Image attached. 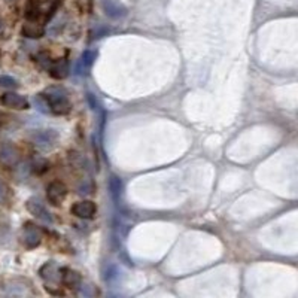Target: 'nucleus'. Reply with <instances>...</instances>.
Here are the masks:
<instances>
[{
  "instance_id": "16",
  "label": "nucleus",
  "mask_w": 298,
  "mask_h": 298,
  "mask_svg": "<svg viewBox=\"0 0 298 298\" xmlns=\"http://www.w3.org/2000/svg\"><path fill=\"white\" fill-rule=\"evenodd\" d=\"M0 87L2 88H15V87H18V82L12 76H0Z\"/></svg>"
},
{
  "instance_id": "10",
  "label": "nucleus",
  "mask_w": 298,
  "mask_h": 298,
  "mask_svg": "<svg viewBox=\"0 0 298 298\" xmlns=\"http://www.w3.org/2000/svg\"><path fill=\"white\" fill-rule=\"evenodd\" d=\"M0 160H2L3 163H6V164H15L17 160H18L17 149L9 143L3 145L2 149H0Z\"/></svg>"
},
{
  "instance_id": "7",
  "label": "nucleus",
  "mask_w": 298,
  "mask_h": 298,
  "mask_svg": "<svg viewBox=\"0 0 298 298\" xmlns=\"http://www.w3.org/2000/svg\"><path fill=\"white\" fill-rule=\"evenodd\" d=\"M66 194H67V188L61 182H52V184L48 185L46 197H48L49 203H52L54 206L60 204L64 200Z\"/></svg>"
},
{
  "instance_id": "19",
  "label": "nucleus",
  "mask_w": 298,
  "mask_h": 298,
  "mask_svg": "<svg viewBox=\"0 0 298 298\" xmlns=\"http://www.w3.org/2000/svg\"><path fill=\"white\" fill-rule=\"evenodd\" d=\"M5 197H6V186L0 182V203L5 200Z\"/></svg>"
},
{
  "instance_id": "5",
  "label": "nucleus",
  "mask_w": 298,
  "mask_h": 298,
  "mask_svg": "<svg viewBox=\"0 0 298 298\" xmlns=\"http://www.w3.org/2000/svg\"><path fill=\"white\" fill-rule=\"evenodd\" d=\"M96 210H97L96 204L93 201H90V200L78 201V203H74L72 206V213L74 216H78V218H82V219L93 218L96 215Z\"/></svg>"
},
{
  "instance_id": "9",
  "label": "nucleus",
  "mask_w": 298,
  "mask_h": 298,
  "mask_svg": "<svg viewBox=\"0 0 298 298\" xmlns=\"http://www.w3.org/2000/svg\"><path fill=\"white\" fill-rule=\"evenodd\" d=\"M103 9H105L106 15H109L112 18H119V17H124L127 14L125 8H122L119 3L113 2V0H105V2H103Z\"/></svg>"
},
{
  "instance_id": "2",
  "label": "nucleus",
  "mask_w": 298,
  "mask_h": 298,
  "mask_svg": "<svg viewBox=\"0 0 298 298\" xmlns=\"http://www.w3.org/2000/svg\"><path fill=\"white\" fill-rule=\"evenodd\" d=\"M33 143L40 151H51L58 142V133L55 130H39L33 136Z\"/></svg>"
},
{
  "instance_id": "11",
  "label": "nucleus",
  "mask_w": 298,
  "mask_h": 298,
  "mask_svg": "<svg viewBox=\"0 0 298 298\" xmlns=\"http://www.w3.org/2000/svg\"><path fill=\"white\" fill-rule=\"evenodd\" d=\"M40 277L46 282H57V277L60 276V270L57 268V265L51 261L42 265L40 271H39Z\"/></svg>"
},
{
  "instance_id": "14",
  "label": "nucleus",
  "mask_w": 298,
  "mask_h": 298,
  "mask_svg": "<svg viewBox=\"0 0 298 298\" xmlns=\"http://www.w3.org/2000/svg\"><path fill=\"white\" fill-rule=\"evenodd\" d=\"M109 189H111V195L115 201H119V197H121V191H122V184H121V179L116 178V176H112L109 179Z\"/></svg>"
},
{
  "instance_id": "15",
  "label": "nucleus",
  "mask_w": 298,
  "mask_h": 298,
  "mask_svg": "<svg viewBox=\"0 0 298 298\" xmlns=\"http://www.w3.org/2000/svg\"><path fill=\"white\" fill-rule=\"evenodd\" d=\"M118 277H119V270H118V267L113 265V264H109V265L106 267V271H105V282L112 283V282L118 280Z\"/></svg>"
},
{
  "instance_id": "8",
  "label": "nucleus",
  "mask_w": 298,
  "mask_h": 298,
  "mask_svg": "<svg viewBox=\"0 0 298 298\" xmlns=\"http://www.w3.org/2000/svg\"><path fill=\"white\" fill-rule=\"evenodd\" d=\"M61 282L67 288H76L81 285V274L70 268H61Z\"/></svg>"
},
{
  "instance_id": "20",
  "label": "nucleus",
  "mask_w": 298,
  "mask_h": 298,
  "mask_svg": "<svg viewBox=\"0 0 298 298\" xmlns=\"http://www.w3.org/2000/svg\"><path fill=\"white\" fill-rule=\"evenodd\" d=\"M0 30H2V21H0Z\"/></svg>"
},
{
  "instance_id": "18",
  "label": "nucleus",
  "mask_w": 298,
  "mask_h": 298,
  "mask_svg": "<svg viewBox=\"0 0 298 298\" xmlns=\"http://www.w3.org/2000/svg\"><path fill=\"white\" fill-rule=\"evenodd\" d=\"M35 105L37 106V109L40 112H48L49 111V106H48V103H46V100H45V97L42 94L37 96V97H35Z\"/></svg>"
},
{
  "instance_id": "1",
  "label": "nucleus",
  "mask_w": 298,
  "mask_h": 298,
  "mask_svg": "<svg viewBox=\"0 0 298 298\" xmlns=\"http://www.w3.org/2000/svg\"><path fill=\"white\" fill-rule=\"evenodd\" d=\"M49 106V111H52L57 115H64L70 111V102L67 99V94L63 88L58 87H49L42 94Z\"/></svg>"
},
{
  "instance_id": "17",
  "label": "nucleus",
  "mask_w": 298,
  "mask_h": 298,
  "mask_svg": "<svg viewBox=\"0 0 298 298\" xmlns=\"http://www.w3.org/2000/svg\"><path fill=\"white\" fill-rule=\"evenodd\" d=\"M96 55H97V54H96L94 51H85V52L82 54V58H81L84 67H90V66L93 64V61L96 60Z\"/></svg>"
},
{
  "instance_id": "13",
  "label": "nucleus",
  "mask_w": 298,
  "mask_h": 298,
  "mask_svg": "<svg viewBox=\"0 0 298 298\" xmlns=\"http://www.w3.org/2000/svg\"><path fill=\"white\" fill-rule=\"evenodd\" d=\"M43 33H45L43 27L40 24H36V23H29L23 27V35L26 37H32V39L36 37L37 39V37L43 36Z\"/></svg>"
},
{
  "instance_id": "4",
  "label": "nucleus",
  "mask_w": 298,
  "mask_h": 298,
  "mask_svg": "<svg viewBox=\"0 0 298 298\" xmlns=\"http://www.w3.org/2000/svg\"><path fill=\"white\" fill-rule=\"evenodd\" d=\"M27 210L33 215V216H36L37 219H40V221H43V222H46V224H52L54 222V219H52V215L48 212V209L39 201V200H36V198H30L29 201H27Z\"/></svg>"
},
{
  "instance_id": "3",
  "label": "nucleus",
  "mask_w": 298,
  "mask_h": 298,
  "mask_svg": "<svg viewBox=\"0 0 298 298\" xmlns=\"http://www.w3.org/2000/svg\"><path fill=\"white\" fill-rule=\"evenodd\" d=\"M23 242L29 249L39 246L42 242V231L36 225H33L32 222H27L23 228Z\"/></svg>"
},
{
  "instance_id": "6",
  "label": "nucleus",
  "mask_w": 298,
  "mask_h": 298,
  "mask_svg": "<svg viewBox=\"0 0 298 298\" xmlns=\"http://www.w3.org/2000/svg\"><path fill=\"white\" fill-rule=\"evenodd\" d=\"M0 103H2L3 106H6V108L18 109V111H21V109H29V108H30V106H29V102H27L23 96H20V94H17V93H6V94H3L2 97H0Z\"/></svg>"
},
{
  "instance_id": "12",
  "label": "nucleus",
  "mask_w": 298,
  "mask_h": 298,
  "mask_svg": "<svg viewBox=\"0 0 298 298\" xmlns=\"http://www.w3.org/2000/svg\"><path fill=\"white\" fill-rule=\"evenodd\" d=\"M48 70L51 73V76H54L57 79H63V78L67 76L69 67H67V63L64 60H61V61H57V63H51Z\"/></svg>"
}]
</instances>
